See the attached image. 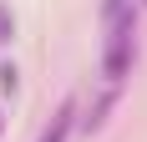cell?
<instances>
[{
	"label": "cell",
	"mask_w": 147,
	"mask_h": 142,
	"mask_svg": "<svg viewBox=\"0 0 147 142\" xmlns=\"http://www.w3.org/2000/svg\"><path fill=\"white\" fill-rule=\"evenodd\" d=\"M137 10V0H102V20L112 26V20H122V15H132Z\"/></svg>",
	"instance_id": "4"
},
{
	"label": "cell",
	"mask_w": 147,
	"mask_h": 142,
	"mask_svg": "<svg viewBox=\"0 0 147 142\" xmlns=\"http://www.w3.org/2000/svg\"><path fill=\"white\" fill-rule=\"evenodd\" d=\"M112 107H117V91H107V97H102V101H96V107H91V112H86V132H96V127H102V122H107V112H112Z\"/></svg>",
	"instance_id": "3"
},
{
	"label": "cell",
	"mask_w": 147,
	"mask_h": 142,
	"mask_svg": "<svg viewBox=\"0 0 147 142\" xmlns=\"http://www.w3.org/2000/svg\"><path fill=\"white\" fill-rule=\"evenodd\" d=\"M71 127H76V101L66 97V101H61V112L51 117V127L41 132V142H66V137H71Z\"/></svg>",
	"instance_id": "2"
},
{
	"label": "cell",
	"mask_w": 147,
	"mask_h": 142,
	"mask_svg": "<svg viewBox=\"0 0 147 142\" xmlns=\"http://www.w3.org/2000/svg\"><path fill=\"white\" fill-rule=\"evenodd\" d=\"M0 86H5V91H15V66H0Z\"/></svg>",
	"instance_id": "6"
},
{
	"label": "cell",
	"mask_w": 147,
	"mask_h": 142,
	"mask_svg": "<svg viewBox=\"0 0 147 142\" xmlns=\"http://www.w3.org/2000/svg\"><path fill=\"white\" fill-rule=\"evenodd\" d=\"M132 61H137V10L132 15H122V20H112L107 26V51H102V76L112 86L132 71Z\"/></svg>",
	"instance_id": "1"
},
{
	"label": "cell",
	"mask_w": 147,
	"mask_h": 142,
	"mask_svg": "<svg viewBox=\"0 0 147 142\" xmlns=\"http://www.w3.org/2000/svg\"><path fill=\"white\" fill-rule=\"evenodd\" d=\"M15 36V15H10V5H0V46Z\"/></svg>",
	"instance_id": "5"
}]
</instances>
